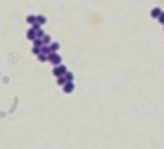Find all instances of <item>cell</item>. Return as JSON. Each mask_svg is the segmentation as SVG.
<instances>
[{
	"label": "cell",
	"mask_w": 164,
	"mask_h": 149,
	"mask_svg": "<svg viewBox=\"0 0 164 149\" xmlns=\"http://www.w3.org/2000/svg\"><path fill=\"white\" fill-rule=\"evenodd\" d=\"M28 39H31V40L36 39V31H34V30H30V31H28Z\"/></svg>",
	"instance_id": "obj_6"
},
{
	"label": "cell",
	"mask_w": 164,
	"mask_h": 149,
	"mask_svg": "<svg viewBox=\"0 0 164 149\" xmlns=\"http://www.w3.org/2000/svg\"><path fill=\"white\" fill-rule=\"evenodd\" d=\"M36 20H37V23H39V25H40V23H43V22H45V17L39 16V17H37V19H36Z\"/></svg>",
	"instance_id": "obj_11"
},
{
	"label": "cell",
	"mask_w": 164,
	"mask_h": 149,
	"mask_svg": "<svg viewBox=\"0 0 164 149\" xmlns=\"http://www.w3.org/2000/svg\"><path fill=\"white\" fill-rule=\"evenodd\" d=\"M50 40H51V39H50V36H45V34H43V37H42V45H48Z\"/></svg>",
	"instance_id": "obj_5"
},
{
	"label": "cell",
	"mask_w": 164,
	"mask_h": 149,
	"mask_svg": "<svg viewBox=\"0 0 164 149\" xmlns=\"http://www.w3.org/2000/svg\"><path fill=\"white\" fill-rule=\"evenodd\" d=\"M73 89H74V85H73V83H65V87H64V90H65L67 93H70V92H73Z\"/></svg>",
	"instance_id": "obj_3"
},
{
	"label": "cell",
	"mask_w": 164,
	"mask_h": 149,
	"mask_svg": "<svg viewBox=\"0 0 164 149\" xmlns=\"http://www.w3.org/2000/svg\"><path fill=\"white\" fill-rule=\"evenodd\" d=\"M57 48H59V44H51V47H50L51 53H56V50Z\"/></svg>",
	"instance_id": "obj_8"
},
{
	"label": "cell",
	"mask_w": 164,
	"mask_h": 149,
	"mask_svg": "<svg viewBox=\"0 0 164 149\" xmlns=\"http://www.w3.org/2000/svg\"><path fill=\"white\" fill-rule=\"evenodd\" d=\"M64 78L67 79V83H71V81H73V75H71V73H68V71L65 73V76H64Z\"/></svg>",
	"instance_id": "obj_7"
},
{
	"label": "cell",
	"mask_w": 164,
	"mask_h": 149,
	"mask_svg": "<svg viewBox=\"0 0 164 149\" xmlns=\"http://www.w3.org/2000/svg\"><path fill=\"white\" fill-rule=\"evenodd\" d=\"M57 83L61 84V85H65L67 79H65V78H64V76H59V78H57Z\"/></svg>",
	"instance_id": "obj_9"
},
{
	"label": "cell",
	"mask_w": 164,
	"mask_h": 149,
	"mask_svg": "<svg viewBox=\"0 0 164 149\" xmlns=\"http://www.w3.org/2000/svg\"><path fill=\"white\" fill-rule=\"evenodd\" d=\"M42 54H45V56H48L50 53H51V50H50V47H47V45H42Z\"/></svg>",
	"instance_id": "obj_4"
},
{
	"label": "cell",
	"mask_w": 164,
	"mask_h": 149,
	"mask_svg": "<svg viewBox=\"0 0 164 149\" xmlns=\"http://www.w3.org/2000/svg\"><path fill=\"white\" fill-rule=\"evenodd\" d=\"M33 53H34V54H40V47H36V45H34Z\"/></svg>",
	"instance_id": "obj_10"
},
{
	"label": "cell",
	"mask_w": 164,
	"mask_h": 149,
	"mask_svg": "<svg viewBox=\"0 0 164 149\" xmlns=\"http://www.w3.org/2000/svg\"><path fill=\"white\" fill-rule=\"evenodd\" d=\"M39 59H40V61H47L48 56H45V54H39Z\"/></svg>",
	"instance_id": "obj_13"
},
{
	"label": "cell",
	"mask_w": 164,
	"mask_h": 149,
	"mask_svg": "<svg viewBox=\"0 0 164 149\" xmlns=\"http://www.w3.org/2000/svg\"><path fill=\"white\" fill-rule=\"evenodd\" d=\"M65 73H67V68H65L64 65H57L54 70H53V75H54L56 78H59V76H64Z\"/></svg>",
	"instance_id": "obj_2"
},
{
	"label": "cell",
	"mask_w": 164,
	"mask_h": 149,
	"mask_svg": "<svg viewBox=\"0 0 164 149\" xmlns=\"http://www.w3.org/2000/svg\"><path fill=\"white\" fill-rule=\"evenodd\" d=\"M48 61L51 62V64H54V65H59L62 59H61L59 54H56V53H50V54H48Z\"/></svg>",
	"instance_id": "obj_1"
},
{
	"label": "cell",
	"mask_w": 164,
	"mask_h": 149,
	"mask_svg": "<svg viewBox=\"0 0 164 149\" xmlns=\"http://www.w3.org/2000/svg\"><path fill=\"white\" fill-rule=\"evenodd\" d=\"M28 22H30V23H34V22H36V17H34V16H28Z\"/></svg>",
	"instance_id": "obj_12"
}]
</instances>
